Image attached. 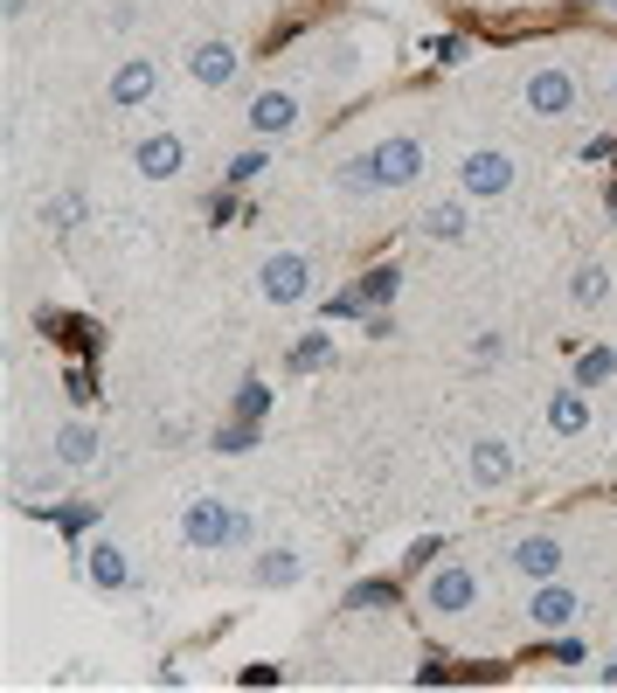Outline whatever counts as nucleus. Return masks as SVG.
Masks as SVG:
<instances>
[{
  "mask_svg": "<svg viewBox=\"0 0 617 693\" xmlns=\"http://www.w3.org/2000/svg\"><path fill=\"white\" fill-rule=\"evenodd\" d=\"M513 569L534 576V582H548V576L562 569V542H555V534H527V542L513 548Z\"/></svg>",
  "mask_w": 617,
  "mask_h": 693,
  "instance_id": "obj_11",
  "label": "nucleus"
},
{
  "mask_svg": "<svg viewBox=\"0 0 617 693\" xmlns=\"http://www.w3.org/2000/svg\"><path fill=\"white\" fill-rule=\"evenodd\" d=\"M264 409H271V389H264V381H243V389H237V417L264 423Z\"/></svg>",
  "mask_w": 617,
  "mask_h": 693,
  "instance_id": "obj_25",
  "label": "nucleus"
},
{
  "mask_svg": "<svg viewBox=\"0 0 617 693\" xmlns=\"http://www.w3.org/2000/svg\"><path fill=\"white\" fill-rule=\"evenodd\" d=\"M604 686H617V665H604Z\"/></svg>",
  "mask_w": 617,
  "mask_h": 693,
  "instance_id": "obj_33",
  "label": "nucleus"
},
{
  "mask_svg": "<svg viewBox=\"0 0 617 693\" xmlns=\"http://www.w3.org/2000/svg\"><path fill=\"white\" fill-rule=\"evenodd\" d=\"M610 216H617V188H610Z\"/></svg>",
  "mask_w": 617,
  "mask_h": 693,
  "instance_id": "obj_34",
  "label": "nucleus"
},
{
  "mask_svg": "<svg viewBox=\"0 0 617 693\" xmlns=\"http://www.w3.org/2000/svg\"><path fill=\"white\" fill-rule=\"evenodd\" d=\"M56 458H63V465H91V458H97V430L91 423H63L56 430Z\"/></svg>",
  "mask_w": 617,
  "mask_h": 693,
  "instance_id": "obj_16",
  "label": "nucleus"
},
{
  "mask_svg": "<svg viewBox=\"0 0 617 693\" xmlns=\"http://www.w3.org/2000/svg\"><path fill=\"white\" fill-rule=\"evenodd\" d=\"M153 91H160V70H153V56L118 63V76H112V105H146Z\"/></svg>",
  "mask_w": 617,
  "mask_h": 693,
  "instance_id": "obj_9",
  "label": "nucleus"
},
{
  "mask_svg": "<svg viewBox=\"0 0 617 693\" xmlns=\"http://www.w3.org/2000/svg\"><path fill=\"white\" fill-rule=\"evenodd\" d=\"M430 56H437V63H458V56H466V42H458V35H437Z\"/></svg>",
  "mask_w": 617,
  "mask_h": 693,
  "instance_id": "obj_29",
  "label": "nucleus"
},
{
  "mask_svg": "<svg viewBox=\"0 0 617 693\" xmlns=\"http://www.w3.org/2000/svg\"><path fill=\"white\" fill-rule=\"evenodd\" d=\"M181 160H188V146L174 139V133H153V139L139 146V174H146V181H174V174H181Z\"/></svg>",
  "mask_w": 617,
  "mask_h": 693,
  "instance_id": "obj_10",
  "label": "nucleus"
},
{
  "mask_svg": "<svg viewBox=\"0 0 617 693\" xmlns=\"http://www.w3.org/2000/svg\"><path fill=\"white\" fill-rule=\"evenodd\" d=\"M257 582H264V589H285V582H299V548H271L264 561H257Z\"/></svg>",
  "mask_w": 617,
  "mask_h": 693,
  "instance_id": "obj_17",
  "label": "nucleus"
},
{
  "mask_svg": "<svg viewBox=\"0 0 617 693\" xmlns=\"http://www.w3.org/2000/svg\"><path fill=\"white\" fill-rule=\"evenodd\" d=\"M583 160H617V139H589V146H583Z\"/></svg>",
  "mask_w": 617,
  "mask_h": 693,
  "instance_id": "obj_32",
  "label": "nucleus"
},
{
  "mask_svg": "<svg viewBox=\"0 0 617 693\" xmlns=\"http://www.w3.org/2000/svg\"><path fill=\"white\" fill-rule=\"evenodd\" d=\"M91 582L97 589H125V582H133V569H125V548H112V542H91Z\"/></svg>",
  "mask_w": 617,
  "mask_h": 693,
  "instance_id": "obj_14",
  "label": "nucleus"
},
{
  "mask_svg": "<svg viewBox=\"0 0 617 693\" xmlns=\"http://www.w3.org/2000/svg\"><path fill=\"white\" fill-rule=\"evenodd\" d=\"M610 368H617V354H610V347H589L583 361H576V389H597V381H610Z\"/></svg>",
  "mask_w": 617,
  "mask_h": 693,
  "instance_id": "obj_20",
  "label": "nucleus"
},
{
  "mask_svg": "<svg viewBox=\"0 0 617 693\" xmlns=\"http://www.w3.org/2000/svg\"><path fill=\"white\" fill-rule=\"evenodd\" d=\"M243 686H278V665H243Z\"/></svg>",
  "mask_w": 617,
  "mask_h": 693,
  "instance_id": "obj_30",
  "label": "nucleus"
},
{
  "mask_svg": "<svg viewBox=\"0 0 617 693\" xmlns=\"http://www.w3.org/2000/svg\"><path fill=\"white\" fill-rule=\"evenodd\" d=\"M257 292H264L271 305H299L305 292H313V264H305L299 250H278V256H264V271H257Z\"/></svg>",
  "mask_w": 617,
  "mask_h": 693,
  "instance_id": "obj_1",
  "label": "nucleus"
},
{
  "mask_svg": "<svg viewBox=\"0 0 617 693\" xmlns=\"http://www.w3.org/2000/svg\"><path fill=\"white\" fill-rule=\"evenodd\" d=\"M569 292H576V305H597V298L610 292V271H604V264H583V271H576V285H569Z\"/></svg>",
  "mask_w": 617,
  "mask_h": 693,
  "instance_id": "obj_23",
  "label": "nucleus"
},
{
  "mask_svg": "<svg viewBox=\"0 0 617 693\" xmlns=\"http://www.w3.org/2000/svg\"><path fill=\"white\" fill-rule=\"evenodd\" d=\"M326 354H333V340H326V333H313V340H299V347H292V368L305 375V368H320Z\"/></svg>",
  "mask_w": 617,
  "mask_h": 693,
  "instance_id": "obj_27",
  "label": "nucleus"
},
{
  "mask_svg": "<svg viewBox=\"0 0 617 693\" xmlns=\"http://www.w3.org/2000/svg\"><path fill=\"white\" fill-rule=\"evenodd\" d=\"M423 237H437V243H458V237H466V209H458V201H437V209L423 216Z\"/></svg>",
  "mask_w": 617,
  "mask_h": 693,
  "instance_id": "obj_18",
  "label": "nucleus"
},
{
  "mask_svg": "<svg viewBox=\"0 0 617 693\" xmlns=\"http://www.w3.org/2000/svg\"><path fill=\"white\" fill-rule=\"evenodd\" d=\"M243 118H250L257 139H278V133H292V125H299V97L292 91H257Z\"/></svg>",
  "mask_w": 617,
  "mask_h": 693,
  "instance_id": "obj_6",
  "label": "nucleus"
},
{
  "mask_svg": "<svg viewBox=\"0 0 617 693\" xmlns=\"http://www.w3.org/2000/svg\"><path fill=\"white\" fill-rule=\"evenodd\" d=\"M610 14H617V8H610Z\"/></svg>",
  "mask_w": 617,
  "mask_h": 693,
  "instance_id": "obj_36",
  "label": "nucleus"
},
{
  "mask_svg": "<svg viewBox=\"0 0 617 693\" xmlns=\"http://www.w3.org/2000/svg\"><path fill=\"white\" fill-rule=\"evenodd\" d=\"M576 610H583V603L569 597V589H555V582H548V589H534V624H542V631H562V624L576 618Z\"/></svg>",
  "mask_w": 617,
  "mask_h": 693,
  "instance_id": "obj_15",
  "label": "nucleus"
},
{
  "mask_svg": "<svg viewBox=\"0 0 617 693\" xmlns=\"http://www.w3.org/2000/svg\"><path fill=\"white\" fill-rule=\"evenodd\" d=\"M389 603H396V582H381V576L347 589V610H389Z\"/></svg>",
  "mask_w": 617,
  "mask_h": 693,
  "instance_id": "obj_19",
  "label": "nucleus"
},
{
  "mask_svg": "<svg viewBox=\"0 0 617 693\" xmlns=\"http://www.w3.org/2000/svg\"><path fill=\"white\" fill-rule=\"evenodd\" d=\"M368 174H375V188L417 181V174H423V146H417V139H381V146L368 153Z\"/></svg>",
  "mask_w": 617,
  "mask_h": 693,
  "instance_id": "obj_2",
  "label": "nucleus"
},
{
  "mask_svg": "<svg viewBox=\"0 0 617 693\" xmlns=\"http://www.w3.org/2000/svg\"><path fill=\"white\" fill-rule=\"evenodd\" d=\"M250 444H257L250 417H237V423H222V430H216V451H222V458H237V451H250Z\"/></svg>",
  "mask_w": 617,
  "mask_h": 693,
  "instance_id": "obj_24",
  "label": "nucleus"
},
{
  "mask_svg": "<svg viewBox=\"0 0 617 693\" xmlns=\"http://www.w3.org/2000/svg\"><path fill=\"white\" fill-rule=\"evenodd\" d=\"M56 340H70L76 354H97V326L91 319H56Z\"/></svg>",
  "mask_w": 617,
  "mask_h": 693,
  "instance_id": "obj_26",
  "label": "nucleus"
},
{
  "mask_svg": "<svg viewBox=\"0 0 617 693\" xmlns=\"http://www.w3.org/2000/svg\"><path fill=\"white\" fill-rule=\"evenodd\" d=\"M188 76H195V84H229V76H237V49H229V42H195L188 49Z\"/></svg>",
  "mask_w": 617,
  "mask_h": 693,
  "instance_id": "obj_8",
  "label": "nucleus"
},
{
  "mask_svg": "<svg viewBox=\"0 0 617 693\" xmlns=\"http://www.w3.org/2000/svg\"><path fill=\"white\" fill-rule=\"evenodd\" d=\"M229 527H237V513H229L222 500H195V506L181 513L188 548H222V542H229Z\"/></svg>",
  "mask_w": 617,
  "mask_h": 693,
  "instance_id": "obj_5",
  "label": "nucleus"
},
{
  "mask_svg": "<svg viewBox=\"0 0 617 693\" xmlns=\"http://www.w3.org/2000/svg\"><path fill=\"white\" fill-rule=\"evenodd\" d=\"M548 430H555V438H583V430H589V396H583V389H555Z\"/></svg>",
  "mask_w": 617,
  "mask_h": 693,
  "instance_id": "obj_12",
  "label": "nucleus"
},
{
  "mask_svg": "<svg viewBox=\"0 0 617 693\" xmlns=\"http://www.w3.org/2000/svg\"><path fill=\"white\" fill-rule=\"evenodd\" d=\"M396 285H402V271H396V264L368 271V277H362V305H389V298H396Z\"/></svg>",
  "mask_w": 617,
  "mask_h": 693,
  "instance_id": "obj_21",
  "label": "nucleus"
},
{
  "mask_svg": "<svg viewBox=\"0 0 617 693\" xmlns=\"http://www.w3.org/2000/svg\"><path fill=\"white\" fill-rule=\"evenodd\" d=\"M264 167H271V153H264V146L237 153V160H229V188H250V181H257V174H264Z\"/></svg>",
  "mask_w": 617,
  "mask_h": 693,
  "instance_id": "obj_22",
  "label": "nucleus"
},
{
  "mask_svg": "<svg viewBox=\"0 0 617 693\" xmlns=\"http://www.w3.org/2000/svg\"><path fill=\"white\" fill-rule=\"evenodd\" d=\"M423 603L437 610V618H466V610L479 603V576L472 569H437L430 589H423Z\"/></svg>",
  "mask_w": 617,
  "mask_h": 693,
  "instance_id": "obj_4",
  "label": "nucleus"
},
{
  "mask_svg": "<svg viewBox=\"0 0 617 693\" xmlns=\"http://www.w3.org/2000/svg\"><path fill=\"white\" fill-rule=\"evenodd\" d=\"M63 396H70V402H91V396H97V375H91V368H70V375H63Z\"/></svg>",
  "mask_w": 617,
  "mask_h": 693,
  "instance_id": "obj_28",
  "label": "nucleus"
},
{
  "mask_svg": "<svg viewBox=\"0 0 617 693\" xmlns=\"http://www.w3.org/2000/svg\"><path fill=\"white\" fill-rule=\"evenodd\" d=\"M472 479H479V485H506V479H513V451H506L500 438H479V444H472Z\"/></svg>",
  "mask_w": 617,
  "mask_h": 693,
  "instance_id": "obj_13",
  "label": "nucleus"
},
{
  "mask_svg": "<svg viewBox=\"0 0 617 693\" xmlns=\"http://www.w3.org/2000/svg\"><path fill=\"white\" fill-rule=\"evenodd\" d=\"M458 181H466V195H506L513 188V160L500 146H479V153H466V167H458Z\"/></svg>",
  "mask_w": 617,
  "mask_h": 693,
  "instance_id": "obj_3",
  "label": "nucleus"
},
{
  "mask_svg": "<svg viewBox=\"0 0 617 693\" xmlns=\"http://www.w3.org/2000/svg\"><path fill=\"white\" fill-rule=\"evenodd\" d=\"M209 216H216V222H229V216H237V195H229V188H222V195H209Z\"/></svg>",
  "mask_w": 617,
  "mask_h": 693,
  "instance_id": "obj_31",
  "label": "nucleus"
},
{
  "mask_svg": "<svg viewBox=\"0 0 617 693\" xmlns=\"http://www.w3.org/2000/svg\"><path fill=\"white\" fill-rule=\"evenodd\" d=\"M569 105H576V76H569V70H534V76H527V112L562 118Z\"/></svg>",
  "mask_w": 617,
  "mask_h": 693,
  "instance_id": "obj_7",
  "label": "nucleus"
},
{
  "mask_svg": "<svg viewBox=\"0 0 617 693\" xmlns=\"http://www.w3.org/2000/svg\"><path fill=\"white\" fill-rule=\"evenodd\" d=\"M610 91H617V76H610Z\"/></svg>",
  "mask_w": 617,
  "mask_h": 693,
  "instance_id": "obj_35",
  "label": "nucleus"
}]
</instances>
